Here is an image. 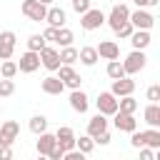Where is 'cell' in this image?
<instances>
[{
	"instance_id": "603a6c76",
	"label": "cell",
	"mask_w": 160,
	"mask_h": 160,
	"mask_svg": "<svg viewBox=\"0 0 160 160\" xmlns=\"http://www.w3.org/2000/svg\"><path fill=\"white\" fill-rule=\"evenodd\" d=\"M135 110H138V100H135L132 95H125V98L118 100V112H128V115H132Z\"/></svg>"
},
{
	"instance_id": "f1b7e54d",
	"label": "cell",
	"mask_w": 160,
	"mask_h": 160,
	"mask_svg": "<svg viewBox=\"0 0 160 160\" xmlns=\"http://www.w3.org/2000/svg\"><path fill=\"white\" fill-rule=\"evenodd\" d=\"M72 40H75L72 30H68V28H58V42H60L62 48H70V45H72Z\"/></svg>"
},
{
	"instance_id": "ffe728a7",
	"label": "cell",
	"mask_w": 160,
	"mask_h": 160,
	"mask_svg": "<svg viewBox=\"0 0 160 160\" xmlns=\"http://www.w3.org/2000/svg\"><path fill=\"white\" fill-rule=\"evenodd\" d=\"M102 130H108V120L98 112V115L88 122V135H90V138H95V135H98V132H102Z\"/></svg>"
},
{
	"instance_id": "e575fe53",
	"label": "cell",
	"mask_w": 160,
	"mask_h": 160,
	"mask_svg": "<svg viewBox=\"0 0 160 160\" xmlns=\"http://www.w3.org/2000/svg\"><path fill=\"white\" fill-rule=\"evenodd\" d=\"M72 10L80 12V15L88 12V10H90V0H72Z\"/></svg>"
},
{
	"instance_id": "e0dca14e",
	"label": "cell",
	"mask_w": 160,
	"mask_h": 160,
	"mask_svg": "<svg viewBox=\"0 0 160 160\" xmlns=\"http://www.w3.org/2000/svg\"><path fill=\"white\" fill-rule=\"evenodd\" d=\"M70 108H72L75 112H85V110H88V95H85L82 90H72V95H70Z\"/></svg>"
},
{
	"instance_id": "74e56055",
	"label": "cell",
	"mask_w": 160,
	"mask_h": 160,
	"mask_svg": "<svg viewBox=\"0 0 160 160\" xmlns=\"http://www.w3.org/2000/svg\"><path fill=\"white\" fill-rule=\"evenodd\" d=\"M42 40H45V42H48V40H50V42H58V28H48V30L42 32Z\"/></svg>"
},
{
	"instance_id": "4fadbf2b",
	"label": "cell",
	"mask_w": 160,
	"mask_h": 160,
	"mask_svg": "<svg viewBox=\"0 0 160 160\" xmlns=\"http://www.w3.org/2000/svg\"><path fill=\"white\" fill-rule=\"evenodd\" d=\"M40 68V55L38 52H25V55H20V62H18V70L20 72H35Z\"/></svg>"
},
{
	"instance_id": "83f0119b",
	"label": "cell",
	"mask_w": 160,
	"mask_h": 160,
	"mask_svg": "<svg viewBox=\"0 0 160 160\" xmlns=\"http://www.w3.org/2000/svg\"><path fill=\"white\" fill-rule=\"evenodd\" d=\"M30 130H32L35 135H42V132H48V120H45L42 115H35V118L30 120Z\"/></svg>"
},
{
	"instance_id": "d590c367",
	"label": "cell",
	"mask_w": 160,
	"mask_h": 160,
	"mask_svg": "<svg viewBox=\"0 0 160 160\" xmlns=\"http://www.w3.org/2000/svg\"><path fill=\"white\" fill-rule=\"evenodd\" d=\"M92 142H95V145H108V142H110V132H108V130L98 132V135L92 138Z\"/></svg>"
},
{
	"instance_id": "d4e9b609",
	"label": "cell",
	"mask_w": 160,
	"mask_h": 160,
	"mask_svg": "<svg viewBox=\"0 0 160 160\" xmlns=\"http://www.w3.org/2000/svg\"><path fill=\"white\" fill-rule=\"evenodd\" d=\"M108 78H110V80L125 78V70H122V62H120V60H110V62H108Z\"/></svg>"
},
{
	"instance_id": "4316f807",
	"label": "cell",
	"mask_w": 160,
	"mask_h": 160,
	"mask_svg": "<svg viewBox=\"0 0 160 160\" xmlns=\"http://www.w3.org/2000/svg\"><path fill=\"white\" fill-rule=\"evenodd\" d=\"M0 75H2L5 80H12V78L18 75V62H12V60H5V62L0 65Z\"/></svg>"
},
{
	"instance_id": "9c48e42d",
	"label": "cell",
	"mask_w": 160,
	"mask_h": 160,
	"mask_svg": "<svg viewBox=\"0 0 160 160\" xmlns=\"http://www.w3.org/2000/svg\"><path fill=\"white\" fill-rule=\"evenodd\" d=\"M102 22H105V15H102V10H95V8H90L88 12H82V20H80V25L85 30H98Z\"/></svg>"
},
{
	"instance_id": "7c38bea8",
	"label": "cell",
	"mask_w": 160,
	"mask_h": 160,
	"mask_svg": "<svg viewBox=\"0 0 160 160\" xmlns=\"http://www.w3.org/2000/svg\"><path fill=\"white\" fill-rule=\"evenodd\" d=\"M38 55H40V62H42L48 70H58V68H60V52H58L55 48H48V45H45Z\"/></svg>"
},
{
	"instance_id": "30bf717a",
	"label": "cell",
	"mask_w": 160,
	"mask_h": 160,
	"mask_svg": "<svg viewBox=\"0 0 160 160\" xmlns=\"http://www.w3.org/2000/svg\"><path fill=\"white\" fill-rule=\"evenodd\" d=\"M98 58H105V60H118L120 58V45L115 40H102L98 48H95Z\"/></svg>"
},
{
	"instance_id": "277c9868",
	"label": "cell",
	"mask_w": 160,
	"mask_h": 160,
	"mask_svg": "<svg viewBox=\"0 0 160 160\" xmlns=\"http://www.w3.org/2000/svg\"><path fill=\"white\" fill-rule=\"evenodd\" d=\"M18 132H20V125L15 120H8L0 125V148H10L15 140H18Z\"/></svg>"
},
{
	"instance_id": "8fae6325",
	"label": "cell",
	"mask_w": 160,
	"mask_h": 160,
	"mask_svg": "<svg viewBox=\"0 0 160 160\" xmlns=\"http://www.w3.org/2000/svg\"><path fill=\"white\" fill-rule=\"evenodd\" d=\"M12 50H15V32L12 30L0 32V60H10Z\"/></svg>"
},
{
	"instance_id": "ee69618b",
	"label": "cell",
	"mask_w": 160,
	"mask_h": 160,
	"mask_svg": "<svg viewBox=\"0 0 160 160\" xmlns=\"http://www.w3.org/2000/svg\"><path fill=\"white\" fill-rule=\"evenodd\" d=\"M38 160H48V158H45V155H40V158H38Z\"/></svg>"
},
{
	"instance_id": "9a60e30c",
	"label": "cell",
	"mask_w": 160,
	"mask_h": 160,
	"mask_svg": "<svg viewBox=\"0 0 160 160\" xmlns=\"http://www.w3.org/2000/svg\"><path fill=\"white\" fill-rule=\"evenodd\" d=\"M115 128L122 132H135L138 130V120L128 112H115Z\"/></svg>"
},
{
	"instance_id": "f35d334b",
	"label": "cell",
	"mask_w": 160,
	"mask_h": 160,
	"mask_svg": "<svg viewBox=\"0 0 160 160\" xmlns=\"http://www.w3.org/2000/svg\"><path fill=\"white\" fill-rule=\"evenodd\" d=\"M62 160H85V155H82L80 150H70V152L62 155Z\"/></svg>"
},
{
	"instance_id": "52a82bcc",
	"label": "cell",
	"mask_w": 160,
	"mask_h": 160,
	"mask_svg": "<svg viewBox=\"0 0 160 160\" xmlns=\"http://www.w3.org/2000/svg\"><path fill=\"white\" fill-rule=\"evenodd\" d=\"M75 132H72V128H68V125H62V128H58V132H55V142L65 150V152H70V150H75Z\"/></svg>"
},
{
	"instance_id": "cb8c5ba5",
	"label": "cell",
	"mask_w": 160,
	"mask_h": 160,
	"mask_svg": "<svg viewBox=\"0 0 160 160\" xmlns=\"http://www.w3.org/2000/svg\"><path fill=\"white\" fill-rule=\"evenodd\" d=\"M145 122L150 128H158L160 125V105H148L145 108Z\"/></svg>"
},
{
	"instance_id": "7a4b0ae2",
	"label": "cell",
	"mask_w": 160,
	"mask_h": 160,
	"mask_svg": "<svg viewBox=\"0 0 160 160\" xmlns=\"http://www.w3.org/2000/svg\"><path fill=\"white\" fill-rule=\"evenodd\" d=\"M145 52L142 50H132L128 58H125V62H122V70H125V75H135V72H140L142 68H145Z\"/></svg>"
},
{
	"instance_id": "f546056e",
	"label": "cell",
	"mask_w": 160,
	"mask_h": 160,
	"mask_svg": "<svg viewBox=\"0 0 160 160\" xmlns=\"http://www.w3.org/2000/svg\"><path fill=\"white\" fill-rule=\"evenodd\" d=\"M92 148H95V142H92V138H90V135H82L80 140H75V150H80L82 155H88Z\"/></svg>"
},
{
	"instance_id": "2e32d148",
	"label": "cell",
	"mask_w": 160,
	"mask_h": 160,
	"mask_svg": "<svg viewBox=\"0 0 160 160\" xmlns=\"http://www.w3.org/2000/svg\"><path fill=\"white\" fill-rule=\"evenodd\" d=\"M42 92H48V95H60L62 90H65V85H62V80H58L55 75H48L45 80H42Z\"/></svg>"
},
{
	"instance_id": "ac0fdd59",
	"label": "cell",
	"mask_w": 160,
	"mask_h": 160,
	"mask_svg": "<svg viewBox=\"0 0 160 160\" xmlns=\"http://www.w3.org/2000/svg\"><path fill=\"white\" fill-rule=\"evenodd\" d=\"M45 20L50 22V28H62L65 25V10L62 8H50L48 15H45Z\"/></svg>"
},
{
	"instance_id": "d6a6232c",
	"label": "cell",
	"mask_w": 160,
	"mask_h": 160,
	"mask_svg": "<svg viewBox=\"0 0 160 160\" xmlns=\"http://www.w3.org/2000/svg\"><path fill=\"white\" fill-rule=\"evenodd\" d=\"M148 100H150V105H158V100H160V85H150L148 88Z\"/></svg>"
},
{
	"instance_id": "836d02e7",
	"label": "cell",
	"mask_w": 160,
	"mask_h": 160,
	"mask_svg": "<svg viewBox=\"0 0 160 160\" xmlns=\"http://www.w3.org/2000/svg\"><path fill=\"white\" fill-rule=\"evenodd\" d=\"M132 32H135V28H132L130 22H125V25H120V28L115 30V35H118V38H130Z\"/></svg>"
},
{
	"instance_id": "5bb4252c",
	"label": "cell",
	"mask_w": 160,
	"mask_h": 160,
	"mask_svg": "<svg viewBox=\"0 0 160 160\" xmlns=\"http://www.w3.org/2000/svg\"><path fill=\"white\" fill-rule=\"evenodd\" d=\"M132 90H135V80H130L128 75L125 78H120V80H112V95L115 98H125V95H132Z\"/></svg>"
},
{
	"instance_id": "1f68e13d",
	"label": "cell",
	"mask_w": 160,
	"mask_h": 160,
	"mask_svg": "<svg viewBox=\"0 0 160 160\" xmlns=\"http://www.w3.org/2000/svg\"><path fill=\"white\" fill-rule=\"evenodd\" d=\"M15 92V82L12 80H0V98H8V95H12Z\"/></svg>"
},
{
	"instance_id": "b9f144b4",
	"label": "cell",
	"mask_w": 160,
	"mask_h": 160,
	"mask_svg": "<svg viewBox=\"0 0 160 160\" xmlns=\"http://www.w3.org/2000/svg\"><path fill=\"white\" fill-rule=\"evenodd\" d=\"M0 160H12V148H0Z\"/></svg>"
},
{
	"instance_id": "60d3db41",
	"label": "cell",
	"mask_w": 160,
	"mask_h": 160,
	"mask_svg": "<svg viewBox=\"0 0 160 160\" xmlns=\"http://www.w3.org/2000/svg\"><path fill=\"white\" fill-rule=\"evenodd\" d=\"M140 160H155V152H152L150 148H142V150H140Z\"/></svg>"
},
{
	"instance_id": "4dcf8cb0",
	"label": "cell",
	"mask_w": 160,
	"mask_h": 160,
	"mask_svg": "<svg viewBox=\"0 0 160 160\" xmlns=\"http://www.w3.org/2000/svg\"><path fill=\"white\" fill-rule=\"evenodd\" d=\"M42 48H45L42 35H30V38H28V50H30V52H40Z\"/></svg>"
},
{
	"instance_id": "ab89813d",
	"label": "cell",
	"mask_w": 160,
	"mask_h": 160,
	"mask_svg": "<svg viewBox=\"0 0 160 160\" xmlns=\"http://www.w3.org/2000/svg\"><path fill=\"white\" fill-rule=\"evenodd\" d=\"M135 5H138V10H142V8H152V5H158L160 0H132Z\"/></svg>"
},
{
	"instance_id": "ba28073f",
	"label": "cell",
	"mask_w": 160,
	"mask_h": 160,
	"mask_svg": "<svg viewBox=\"0 0 160 160\" xmlns=\"http://www.w3.org/2000/svg\"><path fill=\"white\" fill-rule=\"evenodd\" d=\"M95 102H98V112L100 115H115L118 112V100H115L112 92H100Z\"/></svg>"
},
{
	"instance_id": "484cf974",
	"label": "cell",
	"mask_w": 160,
	"mask_h": 160,
	"mask_svg": "<svg viewBox=\"0 0 160 160\" xmlns=\"http://www.w3.org/2000/svg\"><path fill=\"white\" fill-rule=\"evenodd\" d=\"M78 60V50L70 45V48H62L60 50V65H72Z\"/></svg>"
},
{
	"instance_id": "6da1fadb",
	"label": "cell",
	"mask_w": 160,
	"mask_h": 160,
	"mask_svg": "<svg viewBox=\"0 0 160 160\" xmlns=\"http://www.w3.org/2000/svg\"><path fill=\"white\" fill-rule=\"evenodd\" d=\"M130 142H132L135 148H145V145H148L150 150H158V148H160V132H158L155 128H152V130H140V132L135 130L132 138H130Z\"/></svg>"
},
{
	"instance_id": "5b68a950",
	"label": "cell",
	"mask_w": 160,
	"mask_h": 160,
	"mask_svg": "<svg viewBox=\"0 0 160 160\" xmlns=\"http://www.w3.org/2000/svg\"><path fill=\"white\" fill-rule=\"evenodd\" d=\"M128 22H130L135 30H150V28L155 25V18H152L148 10H135V12H130Z\"/></svg>"
},
{
	"instance_id": "3957f363",
	"label": "cell",
	"mask_w": 160,
	"mask_h": 160,
	"mask_svg": "<svg viewBox=\"0 0 160 160\" xmlns=\"http://www.w3.org/2000/svg\"><path fill=\"white\" fill-rule=\"evenodd\" d=\"M20 10H22V15H25V18L35 20V22L45 20V15H48V8H45V5L40 2V0H25Z\"/></svg>"
},
{
	"instance_id": "44dd1931",
	"label": "cell",
	"mask_w": 160,
	"mask_h": 160,
	"mask_svg": "<svg viewBox=\"0 0 160 160\" xmlns=\"http://www.w3.org/2000/svg\"><path fill=\"white\" fill-rule=\"evenodd\" d=\"M130 38H132V48H135V50H145V48L150 45V32H148V30H135Z\"/></svg>"
},
{
	"instance_id": "7402d4cb",
	"label": "cell",
	"mask_w": 160,
	"mask_h": 160,
	"mask_svg": "<svg viewBox=\"0 0 160 160\" xmlns=\"http://www.w3.org/2000/svg\"><path fill=\"white\" fill-rule=\"evenodd\" d=\"M52 148H55V135H50V132H42V135H40V140H38V152L48 158V152H50Z\"/></svg>"
},
{
	"instance_id": "d6986e66",
	"label": "cell",
	"mask_w": 160,
	"mask_h": 160,
	"mask_svg": "<svg viewBox=\"0 0 160 160\" xmlns=\"http://www.w3.org/2000/svg\"><path fill=\"white\" fill-rule=\"evenodd\" d=\"M78 60H80L82 65H95V62H98V52H95V48H92V45L80 48V50H78Z\"/></svg>"
},
{
	"instance_id": "7bdbcfd3",
	"label": "cell",
	"mask_w": 160,
	"mask_h": 160,
	"mask_svg": "<svg viewBox=\"0 0 160 160\" xmlns=\"http://www.w3.org/2000/svg\"><path fill=\"white\" fill-rule=\"evenodd\" d=\"M40 2H42V5H48V2H52V0H40Z\"/></svg>"
},
{
	"instance_id": "8d00e7d4",
	"label": "cell",
	"mask_w": 160,
	"mask_h": 160,
	"mask_svg": "<svg viewBox=\"0 0 160 160\" xmlns=\"http://www.w3.org/2000/svg\"><path fill=\"white\" fill-rule=\"evenodd\" d=\"M62 155H65V150H62V148L55 142V148L48 152V160H62Z\"/></svg>"
},
{
	"instance_id": "8992f818",
	"label": "cell",
	"mask_w": 160,
	"mask_h": 160,
	"mask_svg": "<svg viewBox=\"0 0 160 160\" xmlns=\"http://www.w3.org/2000/svg\"><path fill=\"white\" fill-rule=\"evenodd\" d=\"M128 18H130V8H128V5H122V2H118V5H112L108 22H110V28H112V30H118L120 25H125V22H128Z\"/></svg>"
}]
</instances>
